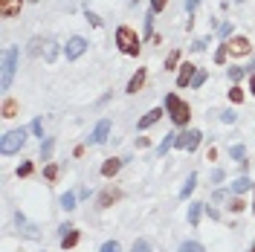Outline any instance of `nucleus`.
<instances>
[{
  "instance_id": "1",
  "label": "nucleus",
  "mask_w": 255,
  "mask_h": 252,
  "mask_svg": "<svg viewBox=\"0 0 255 252\" xmlns=\"http://www.w3.org/2000/svg\"><path fill=\"white\" fill-rule=\"evenodd\" d=\"M162 108H165V113L171 116V122H174L177 127H186L191 119V108L180 99L177 93H168L165 96V102H162Z\"/></svg>"
},
{
  "instance_id": "2",
  "label": "nucleus",
  "mask_w": 255,
  "mask_h": 252,
  "mask_svg": "<svg viewBox=\"0 0 255 252\" xmlns=\"http://www.w3.org/2000/svg\"><path fill=\"white\" fill-rule=\"evenodd\" d=\"M116 47H119L122 55L136 58V55L142 52V41H139V35L130 29V26H119V29H116Z\"/></svg>"
},
{
  "instance_id": "3",
  "label": "nucleus",
  "mask_w": 255,
  "mask_h": 252,
  "mask_svg": "<svg viewBox=\"0 0 255 252\" xmlns=\"http://www.w3.org/2000/svg\"><path fill=\"white\" fill-rule=\"evenodd\" d=\"M17 55L20 49L17 47H9L3 52V73H0V90H9L12 81H15V73H17Z\"/></svg>"
},
{
  "instance_id": "4",
  "label": "nucleus",
  "mask_w": 255,
  "mask_h": 252,
  "mask_svg": "<svg viewBox=\"0 0 255 252\" xmlns=\"http://www.w3.org/2000/svg\"><path fill=\"white\" fill-rule=\"evenodd\" d=\"M26 145V130L23 127H15V130H9V133H3L0 136V154L3 157H12V154H17L20 148Z\"/></svg>"
},
{
  "instance_id": "5",
  "label": "nucleus",
  "mask_w": 255,
  "mask_h": 252,
  "mask_svg": "<svg viewBox=\"0 0 255 252\" xmlns=\"http://www.w3.org/2000/svg\"><path fill=\"white\" fill-rule=\"evenodd\" d=\"M200 142H203V133L200 130H183V133H177L174 148H180V151H197Z\"/></svg>"
},
{
  "instance_id": "6",
  "label": "nucleus",
  "mask_w": 255,
  "mask_h": 252,
  "mask_svg": "<svg viewBox=\"0 0 255 252\" xmlns=\"http://www.w3.org/2000/svg\"><path fill=\"white\" fill-rule=\"evenodd\" d=\"M226 47H229V55L244 58V55H250V52H253V41H250L247 35H232V38L226 41Z\"/></svg>"
},
{
  "instance_id": "7",
  "label": "nucleus",
  "mask_w": 255,
  "mask_h": 252,
  "mask_svg": "<svg viewBox=\"0 0 255 252\" xmlns=\"http://www.w3.org/2000/svg\"><path fill=\"white\" fill-rule=\"evenodd\" d=\"M84 52H87V41H84L81 35H73V38L64 44V58H67V61H79Z\"/></svg>"
},
{
  "instance_id": "8",
  "label": "nucleus",
  "mask_w": 255,
  "mask_h": 252,
  "mask_svg": "<svg viewBox=\"0 0 255 252\" xmlns=\"http://www.w3.org/2000/svg\"><path fill=\"white\" fill-rule=\"evenodd\" d=\"M119 200H122V189L108 186V189H102V194L96 197V206H99V209H111V206L119 203Z\"/></svg>"
},
{
  "instance_id": "9",
  "label": "nucleus",
  "mask_w": 255,
  "mask_h": 252,
  "mask_svg": "<svg viewBox=\"0 0 255 252\" xmlns=\"http://www.w3.org/2000/svg\"><path fill=\"white\" fill-rule=\"evenodd\" d=\"M194 73H197V64L183 61V67L177 70V87H180V90H186V87H191V79H194Z\"/></svg>"
},
{
  "instance_id": "10",
  "label": "nucleus",
  "mask_w": 255,
  "mask_h": 252,
  "mask_svg": "<svg viewBox=\"0 0 255 252\" xmlns=\"http://www.w3.org/2000/svg\"><path fill=\"white\" fill-rule=\"evenodd\" d=\"M15 223H17V232H20L23 238H29V241H38V238H41L38 226H35V223H29L23 215H20V212H15Z\"/></svg>"
},
{
  "instance_id": "11",
  "label": "nucleus",
  "mask_w": 255,
  "mask_h": 252,
  "mask_svg": "<svg viewBox=\"0 0 255 252\" xmlns=\"http://www.w3.org/2000/svg\"><path fill=\"white\" fill-rule=\"evenodd\" d=\"M108 133H111V119H99V125H96L93 133H90V142H93V145H105V142H108Z\"/></svg>"
},
{
  "instance_id": "12",
  "label": "nucleus",
  "mask_w": 255,
  "mask_h": 252,
  "mask_svg": "<svg viewBox=\"0 0 255 252\" xmlns=\"http://www.w3.org/2000/svg\"><path fill=\"white\" fill-rule=\"evenodd\" d=\"M23 9V0H0V17L9 20V17H17Z\"/></svg>"
},
{
  "instance_id": "13",
  "label": "nucleus",
  "mask_w": 255,
  "mask_h": 252,
  "mask_svg": "<svg viewBox=\"0 0 255 252\" xmlns=\"http://www.w3.org/2000/svg\"><path fill=\"white\" fill-rule=\"evenodd\" d=\"M145 79H148V70L139 67V70L130 76V81H128V93H139V90L145 87Z\"/></svg>"
},
{
  "instance_id": "14",
  "label": "nucleus",
  "mask_w": 255,
  "mask_h": 252,
  "mask_svg": "<svg viewBox=\"0 0 255 252\" xmlns=\"http://www.w3.org/2000/svg\"><path fill=\"white\" fill-rule=\"evenodd\" d=\"M162 113H165V108H151V111L139 119V130H148L151 125H157L159 119H162Z\"/></svg>"
},
{
  "instance_id": "15",
  "label": "nucleus",
  "mask_w": 255,
  "mask_h": 252,
  "mask_svg": "<svg viewBox=\"0 0 255 252\" xmlns=\"http://www.w3.org/2000/svg\"><path fill=\"white\" fill-rule=\"evenodd\" d=\"M58 41H55V38H44V52H41V55H44V61L47 64H55V58H58Z\"/></svg>"
},
{
  "instance_id": "16",
  "label": "nucleus",
  "mask_w": 255,
  "mask_h": 252,
  "mask_svg": "<svg viewBox=\"0 0 255 252\" xmlns=\"http://www.w3.org/2000/svg\"><path fill=\"white\" fill-rule=\"evenodd\" d=\"M122 162H125V159H119V157L105 159V162H102V177H108V180H111V177H116V174H119V168H122Z\"/></svg>"
},
{
  "instance_id": "17",
  "label": "nucleus",
  "mask_w": 255,
  "mask_h": 252,
  "mask_svg": "<svg viewBox=\"0 0 255 252\" xmlns=\"http://www.w3.org/2000/svg\"><path fill=\"white\" fill-rule=\"evenodd\" d=\"M253 189V180L250 177H238V180H232V186H229V191L232 194H244V191Z\"/></svg>"
},
{
  "instance_id": "18",
  "label": "nucleus",
  "mask_w": 255,
  "mask_h": 252,
  "mask_svg": "<svg viewBox=\"0 0 255 252\" xmlns=\"http://www.w3.org/2000/svg\"><path fill=\"white\" fill-rule=\"evenodd\" d=\"M203 212H206V209H203V203H191L189 206V226H197V223H200V218H203Z\"/></svg>"
},
{
  "instance_id": "19",
  "label": "nucleus",
  "mask_w": 255,
  "mask_h": 252,
  "mask_svg": "<svg viewBox=\"0 0 255 252\" xmlns=\"http://www.w3.org/2000/svg\"><path fill=\"white\" fill-rule=\"evenodd\" d=\"M79 229H70V232H67V235L61 238V250L67 252V250H73V247H76V244H79Z\"/></svg>"
},
{
  "instance_id": "20",
  "label": "nucleus",
  "mask_w": 255,
  "mask_h": 252,
  "mask_svg": "<svg viewBox=\"0 0 255 252\" xmlns=\"http://www.w3.org/2000/svg\"><path fill=\"white\" fill-rule=\"evenodd\" d=\"M76 200H79V194L67 191V194H61V200H58V206H61L64 212H73V209H76Z\"/></svg>"
},
{
  "instance_id": "21",
  "label": "nucleus",
  "mask_w": 255,
  "mask_h": 252,
  "mask_svg": "<svg viewBox=\"0 0 255 252\" xmlns=\"http://www.w3.org/2000/svg\"><path fill=\"white\" fill-rule=\"evenodd\" d=\"M194 189H197V174H189V177H186V183H183V189H180V197L186 200Z\"/></svg>"
},
{
  "instance_id": "22",
  "label": "nucleus",
  "mask_w": 255,
  "mask_h": 252,
  "mask_svg": "<svg viewBox=\"0 0 255 252\" xmlns=\"http://www.w3.org/2000/svg\"><path fill=\"white\" fill-rule=\"evenodd\" d=\"M17 108H20V105H17L15 99H9V96L3 99V116H6V119H12V116H17Z\"/></svg>"
},
{
  "instance_id": "23",
  "label": "nucleus",
  "mask_w": 255,
  "mask_h": 252,
  "mask_svg": "<svg viewBox=\"0 0 255 252\" xmlns=\"http://www.w3.org/2000/svg\"><path fill=\"white\" fill-rule=\"evenodd\" d=\"M165 70H180V49H171L165 55Z\"/></svg>"
},
{
  "instance_id": "24",
  "label": "nucleus",
  "mask_w": 255,
  "mask_h": 252,
  "mask_svg": "<svg viewBox=\"0 0 255 252\" xmlns=\"http://www.w3.org/2000/svg\"><path fill=\"white\" fill-rule=\"evenodd\" d=\"M58 165H55V162H47V165H44V180H47V183H55V180H58Z\"/></svg>"
},
{
  "instance_id": "25",
  "label": "nucleus",
  "mask_w": 255,
  "mask_h": 252,
  "mask_svg": "<svg viewBox=\"0 0 255 252\" xmlns=\"http://www.w3.org/2000/svg\"><path fill=\"white\" fill-rule=\"evenodd\" d=\"M174 139H177V133H168L165 139L159 142V148H157V154H159V157H165V154H168V148H174Z\"/></svg>"
},
{
  "instance_id": "26",
  "label": "nucleus",
  "mask_w": 255,
  "mask_h": 252,
  "mask_svg": "<svg viewBox=\"0 0 255 252\" xmlns=\"http://www.w3.org/2000/svg\"><path fill=\"white\" fill-rule=\"evenodd\" d=\"M244 99H247V96H244V87L232 84V87H229V102H232V105H241Z\"/></svg>"
},
{
  "instance_id": "27",
  "label": "nucleus",
  "mask_w": 255,
  "mask_h": 252,
  "mask_svg": "<svg viewBox=\"0 0 255 252\" xmlns=\"http://www.w3.org/2000/svg\"><path fill=\"white\" fill-rule=\"evenodd\" d=\"M52 151H55V139L41 142V159H52Z\"/></svg>"
},
{
  "instance_id": "28",
  "label": "nucleus",
  "mask_w": 255,
  "mask_h": 252,
  "mask_svg": "<svg viewBox=\"0 0 255 252\" xmlns=\"http://www.w3.org/2000/svg\"><path fill=\"white\" fill-rule=\"evenodd\" d=\"M26 52H29V55H41V52H44V38H32Z\"/></svg>"
},
{
  "instance_id": "29",
  "label": "nucleus",
  "mask_w": 255,
  "mask_h": 252,
  "mask_svg": "<svg viewBox=\"0 0 255 252\" xmlns=\"http://www.w3.org/2000/svg\"><path fill=\"white\" fill-rule=\"evenodd\" d=\"M229 157L238 159V162H247V148H244V145H232V148H229Z\"/></svg>"
},
{
  "instance_id": "30",
  "label": "nucleus",
  "mask_w": 255,
  "mask_h": 252,
  "mask_svg": "<svg viewBox=\"0 0 255 252\" xmlns=\"http://www.w3.org/2000/svg\"><path fill=\"white\" fill-rule=\"evenodd\" d=\"M206 79H209V73L197 67V73H194V79H191V87H194V90H197V87H203V84H206Z\"/></svg>"
},
{
  "instance_id": "31",
  "label": "nucleus",
  "mask_w": 255,
  "mask_h": 252,
  "mask_svg": "<svg viewBox=\"0 0 255 252\" xmlns=\"http://www.w3.org/2000/svg\"><path fill=\"white\" fill-rule=\"evenodd\" d=\"M177 252H206V250H203V247H200L197 241H183V244H180V250H177Z\"/></svg>"
},
{
  "instance_id": "32",
  "label": "nucleus",
  "mask_w": 255,
  "mask_h": 252,
  "mask_svg": "<svg viewBox=\"0 0 255 252\" xmlns=\"http://www.w3.org/2000/svg\"><path fill=\"white\" fill-rule=\"evenodd\" d=\"M244 76H247V67H229V81L232 84H238Z\"/></svg>"
},
{
  "instance_id": "33",
  "label": "nucleus",
  "mask_w": 255,
  "mask_h": 252,
  "mask_svg": "<svg viewBox=\"0 0 255 252\" xmlns=\"http://www.w3.org/2000/svg\"><path fill=\"white\" fill-rule=\"evenodd\" d=\"M154 35H157V32H154V12H148V15H145V38L151 41Z\"/></svg>"
},
{
  "instance_id": "34",
  "label": "nucleus",
  "mask_w": 255,
  "mask_h": 252,
  "mask_svg": "<svg viewBox=\"0 0 255 252\" xmlns=\"http://www.w3.org/2000/svg\"><path fill=\"white\" fill-rule=\"evenodd\" d=\"M209 44H212V38H194V44H191V49H194V52H206V47Z\"/></svg>"
},
{
  "instance_id": "35",
  "label": "nucleus",
  "mask_w": 255,
  "mask_h": 252,
  "mask_svg": "<svg viewBox=\"0 0 255 252\" xmlns=\"http://www.w3.org/2000/svg\"><path fill=\"white\" fill-rule=\"evenodd\" d=\"M232 29H235V26H232V20H226V23L218 26V35H221L223 41H229V38H232Z\"/></svg>"
},
{
  "instance_id": "36",
  "label": "nucleus",
  "mask_w": 255,
  "mask_h": 252,
  "mask_svg": "<svg viewBox=\"0 0 255 252\" xmlns=\"http://www.w3.org/2000/svg\"><path fill=\"white\" fill-rule=\"evenodd\" d=\"M130 252H151V244H148L145 238H136L133 247H130Z\"/></svg>"
},
{
  "instance_id": "37",
  "label": "nucleus",
  "mask_w": 255,
  "mask_h": 252,
  "mask_svg": "<svg viewBox=\"0 0 255 252\" xmlns=\"http://www.w3.org/2000/svg\"><path fill=\"white\" fill-rule=\"evenodd\" d=\"M226 55H229V47H226V44H221V47H218V52H215V64H223V61H226Z\"/></svg>"
},
{
  "instance_id": "38",
  "label": "nucleus",
  "mask_w": 255,
  "mask_h": 252,
  "mask_svg": "<svg viewBox=\"0 0 255 252\" xmlns=\"http://www.w3.org/2000/svg\"><path fill=\"white\" fill-rule=\"evenodd\" d=\"M84 17H87V23H90V26H96V29H99V26H102V17L96 15V12H90V9H87V12H84Z\"/></svg>"
},
{
  "instance_id": "39",
  "label": "nucleus",
  "mask_w": 255,
  "mask_h": 252,
  "mask_svg": "<svg viewBox=\"0 0 255 252\" xmlns=\"http://www.w3.org/2000/svg\"><path fill=\"white\" fill-rule=\"evenodd\" d=\"M165 6H168V0H151V12H154V15L165 12Z\"/></svg>"
},
{
  "instance_id": "40",
  "label": "nucleus",
  "mask_w": 255,
  "mask_h": 252,
  "mask_svg": "<svg viewBox=\"0 0 255 252\" xmlns=\"http://www.w3.org/2000/svg\"><path fill=\"white\" fill-rule=\"evenodd\" d=\"M99 252H122V247H119V241H108V244H102Z\"/></svg>"
},
{
  "instance_id": "41",
  "label": "nucleus",
  "mask_w": 255,
  "mask_h": 252,
  "mask_svg": "<svg viewBox=\"0 0 255 252\" xmlns=\"http://www.w3.org/2000/svg\"><path fill=\"white\" fill-rule=\"evenodd\" d=\"M29 130L35 133V136H41V139H44V122H41V119H35V122L29 125Z\"/></svg>"
},
{
  "instance_id": "42",
  "label": "nucleus",
  "mask_w": 255,
  "mask_h": 252,
  "mask_svg": "<svg viewBox=\"0 0 255 252\" xmlns=\"http://www.w3.org/2000/svg\"><path fill=\"white\" fill-rule=\"evenodd\" d=\"M235 119H238V113H232V111H223L221 113V122H223V125H232Z\"/></svg>"
},
{
  "instance_id": "43",
  "label": "nucleus",
  "mask_w": 255,
  "mask_h": 252,
  "mask_svg": "<svg viewBox=\"0 0 255 252\" xmlns=\"http://www.w3.org/2000/svg\"><path fill=\"white\" fill-rule=\"evenodd\" d=\"M229 194H232L229 189H218V191H215V203H223V200H229Z\"/></svg>"
},
{
  "instance_id": "44",
  "label": "nucleus",
  "mask_w": 255,
  "mask_h": 252,
  "mask_svg": "<svg viewBox=\"0 0 255 252\" xmlns=\"http://www.w3.org/2000/svg\"><path fill=\"white\" fill-rule=\"evenodd\" d=\"M229 209H232V212H235V215H238V212H244V209H247V203H244V200H241V197H235V200H232V203H229Z\"/></svg>"
},
{
  "instance_id": "45",
  "label": "nucleus",
  "mask_w": 255,
  "mask_h": 252,
  "mask_svg": "<svg viewBox=\"0 0 255 252\" xmlns=\"http://www.w3.org/2000/svg\"><path fill=\"white\" fill-rule=\"evenodd\" d=\"M32 174V162H20V168H17V177H29Z\"/></svg>"
},
{
  "instance_id": "46",
  "label": "nucleus",
  "mask_w": 255,
  "mask_h": 252,
  "mask_svg": "<svg viewBox=\"0 0 255 252\" xmlns=\"http://www.w3.org/2000/svg\"><path fill=\"white\" fill-rule=\"evenodd\" d=\"M223 177H226V174H223V168H215V171H212V177H209V183H223Z\"/></svg>"
},
{
  "instance_id": "47",
  "label": "nucleus",
  "mask_w": 255,
  "mask_h": 252,
  "mask_svg": "<svg viewBox=\"0 0 255 252\" xmlns=\"http://www.w3.org/2000/svg\"><path fill=\"white\" fill-rule=\"evenodd\" d=\"M197 6H200V0H186V12H194V9H197Z\"/></svg>"
},
{
  "instance_id": "48",
  "label": "nucleus",
  "mask_w": 255,
  "mask_h": 252,
  "mask_svg": "<svg viewBox=\"0 0 255 252\" xmlns=\"http://www.w3.org/2000/svg\"><path fill=\"white\" fill-rule=\"evenodd\" d=\"M148 145H151L148 136H136V148H148Z\"/></svg>"
},
{
  "instance_id": "49",
  "label": "nucleus",
  "mask_w": 255,
  "mask_h": 252,
  "mask_svg": "<svg viewBox=\"0 0 255 252\" xmlns=\"http://www.w3.org/2000/svg\"><path fill=\"white\" fill-rule=\"evenodd\" d=\"M70 229H76V226H70V223H61V226H58V235H67V232H70Z\"/></svg>"
},
{
  "instance_id": "50",
  "label": "nucleus",
  "mask_w": 255,
  "mask_h": 252,
  "mask_svg": "<svg viewBox=\"0 0 255 252\" xmlns=\"http://www.w3.org/2000/svg\"><path fill=\"white\" fill-rule=\"evenodd\" d=\"M250 90H253V96H255V73L250 76Z\"/></svg>"
},
{
  "instance_id": "51",
  "label": "nucleus",
  "mask_w": 255,
  "mask_h": 252,
  "mask_svg": "<svg viewBox=\"0 0 255 252\" xmlns=\"http://www.w3.org/2000/svg\"><path fill=\"white\" fill-rule=\"evenodd\" d=\"M128 3H130V6H139V0H128Z\"/></svg>"
},
{
  "instance_id": "52",
  "label": "nucleus",
  "mask_w": 255,
  "mask_h": 252,
  "mask_svg": "<svg viewBox=\"0 0 255 252\" xmlns=\"http://www.w3.org/2000/svg\"><path fill=\"white\" fill-rule=\"evenodd\" d=\"M253 215H255V200H253Z\"/></svg>"
},
{
  "instance_id": "53",
  "label": "nucleus",
  "mask_w": 255,
  "mask_h": 252,
  "mask_svg": "<svg viewBox=\"0 0 255 252\" xmlns=\"http://www.w3.org/2000/svg\"><path fill=\"white\" fill-rule=\"evenodd\" d=\"M250 252H255V244H253V250H250Z\"/></svg>"
},
{
  "instance_id": "54",
  "label": "nucleus",
  "mask_w": 255,
  "mask_h": 252,
  "mask_svg": "<svg viewBox=\"0 0 255 252\" xmlns=\"http://www.w3.org/2000/svg\"><path fill=\"white\" fill-rule=\"evenodd\" d=\"M29 3H38V0H29Z\"/></svg>"
}]
</instances>
